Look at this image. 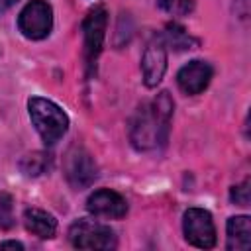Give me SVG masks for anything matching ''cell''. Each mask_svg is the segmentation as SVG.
I'll use <instances>...</instances> for the list:
<instances>
[{"mask_svg": "<svg viewBox=\"0 0 251 251\" xmlns=\"http://www.w3.org/2000/svg\"><path fill=\"white\" fill-rule=\"evenodd\" d=\"M175 102L167 90L143 102L129 122V141L137 151H151L167 143Z\"/></svg>", "mask_w": 251, "mask_h": 251, "instance_id": "1", "label": "cell"}, {"mask_svg": "<svg viewBox=\"0 0 251 251\" xmlns=\"http://www.w3.org/2000/svg\"><path fill=\"white\" fill-rule=\"evenodd\" d=\"M27 114L45 145L57 143L69 129V116L59 104L49 98L31 96L27 100Z\"/></svg>", "mask_w": 251, "mask_h": 251, "instance_id": "2", "label": "cell"}, {"mask_svg": "<svg viewBox=\"0 0 251 251\" xmlns=\"http://www.w3.org/2000/svg\"><path fill=\"white\" fill-rule=\"evenodd\" d=\"M69 241L76 249H100V251H108L118 245L116 233L110 226L88 218H80L69 227Z\"/></svg>", "mask_w": 251, "mask_h": 251, "instance_id": "3", "label": "cell"}, {"mask_svg": "<svg viewBox=\"0 0 251 251\" xmlns=\"http://www.w3.org/2000/svg\"><path fill=\"white\" fill-rule=\"evenodd\" d=\"M18 29L24 37L39 41L45 39L53 29V8L45 0H31L24 6L18 16Z\"/></svg>", "mask_w": 251, "mask_h": 251, "instance_id": "4", "label": "cell"}, {"mask_svg": "<svg viewBox=\"0 0 251 251\" xmlns=\"http://www.w3.org/2000/svg\"><path fill=\"white\" fill-rule=\"evenodd\" d=\"M63 171H65L67 182L75 190H84V188H88L98 178V165H96V161L80 145H73L67 151Z\"/></svg>", "mask_w": 251, "mask_h": 251, "instance_id": "5", "label": "cell"}, {"mask_svg": "<svg viewBox=\"0 0 251 251\" xmlns=\"http://www.w3.org/2000/svg\"><path fill=\"white\" fill-rule=\"evenodd\" d=\"M106 25H108V12L104 6H96L90 10L82 22V51L84 61L88 67V73H92V67L96 65L98 55L102 53L104 37H106Z\"/></svg>", "mask_w": 251, "mask_h": 251, "instance_id": "6", "label": "cell"}, {"mask_svg": "<svg viewBox=\"0 0 251 251\" xmlns=\"http://www.w3.org/2000/svg\"><path fill=\"white\" fill-rule=\"evenodd\" d=\"M182 231L184 239L198 249H210L216 245V226L212 214L204 208H188L184 212Z\"/></svg>", "mask_w": 251, "mask_h": 251, "instance_id": "7", "label": "cell"}, {"mask_svg": "<svg viewBox=\"0 0 251 251\" xmlns=\"http://www.w3.org/2000/svg\"><path fill=\"white\" fill-rule=\"evenodd\" d=\"M167 71V43L163 37H153L141 55V73L147 88H155Z\"/></svg>", "mask_w": 251, "mask_h": 251, "instance_id": "8", "label": "cell"}, {"mask_svg": "<svg viewBox=\"0 0 251 251\" xmlns=\"http://www.w3.org/2000/svg\"><path fill=\"white\" fill-rule=\"evenodd\" d=\"M86 210L96 218L120 220L127 214V202L122 194L110 188L94 190L86 200Z\"/></svg>", "mask_w": 251, "mask_h": 251, "instance_id": "9", "label": "cell"}, {"mask_svg": "<svg viewBox=\"0 0 251 251\" xmlns=\"http://www.w3.org/2000/svg\"><path fill=\"white\" fill-rule=\"evenodd\" d=\"M212 75H214V69L208 61L194 59V61H188L184 67H180V71L176 73V84L184 94L196 96L202 90H206V86L212 80Z\"/></svg>", "mask_w": 251, "mask_h": 251, "instance_id": "10", "label": "cell"}, {"mask_svg": "<svg viewBox=\"0 0 251 251\" xmlns=\"http://www.w3.org/2000/svg\"><path fill=\"white\" fill-rule=\"evenodd\" d=\"M227 239L226 247L229 251H247L251 247V220L249 216H231L226 224Z\"/></svg>", "mask_w": 251, "mask_h": 251, "instance_id": "11", "label": "cell"}, {"mask_svg": "<svg viewBox=\"0 0 251 251\" xmlns=\"http://www.w3.org/2000/svg\"><path fill=\"white\" fill-rule=\"evenodd\" d=\"M24 226L29 233L41 237V239H51L57 231V220L49 212L41 208H27L24 212Z\"/></svg>", "mask_w": 251, "mask_h": 251, "instance_id": "12", "label": "cell"}, {"mask_svg": "<svg viewBox=\"0 0 251 251\" xmlns=\"http://www.w3.org/2000/svg\"><path fill=\"white\" fill-rule=\"evenodd\" d=\"M51 169V155L45 151H33L22 157L20 161V171L25 176H39Z\"/></svg>", "mask_w": 251, "mask_h": 251, "instance_id": "13", "label": "cell"}, {"mask_svg": "<svg viewBox=\"0 0 251 251\" xmlns=\"http://www.w3.org/2000/svg\"><path fill=\"white\" fill-rule=\"evenodd\" d=\"M165 43H169L173 49L176 51H186V49H194L198 45V39H194L182 25L178 24H169L165 27V37H163Z\"/></svg>", "mask_w": 251, "mask_h": 251, "instance_id": "14", "label": "cell"}, {"mask_svg": "<svg viewBox=\"0 0 251 251\" xmlns=\"http://www.w3.org/2000/svg\"><path fill=\"white\" fill-rule=\"evenodd\" d=\"M157 6L171 16H188L194 10V0H157Z\"/></svg>", "mask_w": 251, "mask_h": 251, "instance_id": "15", "label": "cell"}, {"mask_svg": "<svg viewBox=\"0 0 251 251\" xmlns=\"http://www.w3.org/2000/svg\"><path fill=\"white\" fill-rule=\"evenodd\" d=\"M249 198H251V190H249V178H245L243 182L231 186L229 190V200L237 206H247L249 204Z\"/></svg>", "mask_w": 251, "mask_h": 251, "instance_id": "16", "label": "cell"}, {"mask_svg": "<svg viewBox=\"0 0 251 251\" xmlns=\"http://www.w3.org/2000/svg\"><path fill=\"white\" fill-rule=\"evenodd\" d=\"M12 224H14L12 198L8 194H0V229H8Z\"/></svg>", "mask_w": 251, "mask_h": 251, "instance_id": "17", "label": "cell"}, {"mask_svg": "<svg viewBox=\"0 0 251 251\" xmlns=\"http://www.w3.org/2000/svg\"><path fill=\"white\" fill-rule=\"evenodd\" d=\"M0 249H24V245L20 243V241H2L0 243Z\"/></svg>", "mask_w": 251, "mask_h": 251, "instance_id": "18", "label": "cell"}, {"mask_svg": "<svg viewBox=\"0 0 251 251\" xmlns=\"http://www.w3.org/2000/svg\"><path fill=\"white\" fill-rule=\"evenodd\" d=\"M18 0H0V14H4L6 10H10Z\"/></svg>", "mask_w": 251, "mask_h": 251, "instance_id": "19", "label": "cell"}]
</instances>
